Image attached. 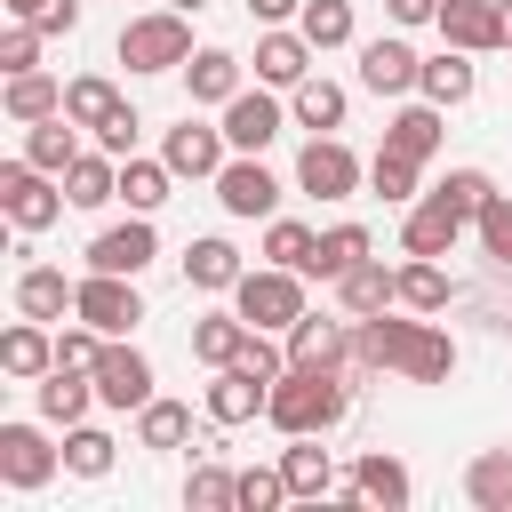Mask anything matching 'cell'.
Instances as JSON below:
<instances>
[{"label": "cell", "mask_w": 512, "mask_h": 512, "mask_svg": "<svg viewBox=\"0 0 512 512\" xmlns=\"http://www.w3.org/2000/svg\"><path fill=\"white\" fill-rule=\"evenodd\" d=\"M368 184H376L384 200H416V160H400V152H376V160H368Z\"/></svg>", "instance_id": "bcb514c9"}, {"label": "cell", "mask_w": 512, "mask_h": 512, "mask_svg": "<svg viewBox=\"0 0 512 512\" xmlns=\"http://www.w3.org/2000/svg\"><path fill=\"white\" fill-rule=\"evenodd\" d=\"M392 8V24H432L440 16V0H384Z\"/></svg>", "instance_id": "f5cc1de1"}, {"label": "cell", "mask_w": 512, "mask_h": 512, "mask_svg": "<svg viewBox=\"0 0 512 512\" xmlns=\"http://www.w3.org/2000/svg\"><path fill=\"white\" fill-rule=\"evenodd\" d=\"M344 488H352V496H368V504H384V512H400V504L416 496V488H408V464H400V456H360Z\"/></svg>", "instance_id": "4316f807"}, {"label": "cell", "mask_w": 512, "mask_h": 512, "mask_svg": "<svg viewBox=\"0 0 512 512\" xmlns=\"http://www.w3.org/2000/svg\"><path fill=\"white\" fill-rule=\"evenodd\" d=\"M344 408H352V384H344V368H320V360H288V368L272 376V392H264V416H272V432H288V440L344 424Z\"/></svg>", "instance_id": "6da1fadb"}, {"label": "cell", "mask_w": 512, "mask_h": 512, "mask_svg": "<svg viewBox=\"0 0 512 512\" xmlns=\"http://www.w3.org/2000/svg\"><path fill=\"white\" fill-rule=\"evenodd\" d=\"M64 472V448L40 440V424H0V480L8 488H48Z\"/></svg>", "instance_id": "52a82bcc"}, {"label": "cell", "mask_w": 512, "mask_h": 512, "mask_svg": "<svg viewBox=\"0 0 512 512\" xmlns=\"http://www.w3.org/2000/svg\"><path fill=\"white\" fill-rule=\"evenodd\" d=\"M0 104H8V120H24V128H32V120L64 112V80H48L40 64H32V72H8V96H0Z\"/></svg>", "instance_id": "83f0119b"}, {"label": "cell", "mask_w": 512, "mask_h": 512, "mask_svg": "<svg viewBox=\"0 0 512 512\" xmlns=\"http://www.w3.org/2000/svg\"><path fill=\"white\" fill-rule=\"evenodd\" d=\"M72 296H80V280H64L56 264H24V272H16V312H24V320H64Z\"/></svg>", "instance_id": "ac0fdd59"}, {"label": "cell", "mask_w": 512, "mask_h": 512, "mask_svg": "<svg viewBox=\"0 0 512 512\" xmlns=\"http://www.w3.org/2000/svg\"><path fill=\"white\" fill-rule=\"evenodd\" d=\"M472 224H480V248H488V264H496V272H512V200L496 192V200H488Z\"/></svg>", "instance_id": "7bdbcfd3"}, {"label": "cell", "mask_w": 512, "mask_h": 512, "mask_svg": "<svg viewBox=\"0 0 512 512\" xmlns=\"http://www.w3.org/2000/svg\"><path fill=\"white\" fill-rule=\"evenodd\" d=\"M400 304H408V312H448V272H440V256H408V264H400Z\"/></svg>", "instance_id": "74e56055"}, {"label": "cell", "mask_w": 512, "mask_h": 512, "mask_svg": "<svg viewBox=\"0 0 512 512\" xmlns=\"http://www.w3.org/2000/svg\"><path fill=\"white\" fill-rule=\"evenodd\" d=\"M152 256H160V240H152V224H144V216H128V224H112V232H96V240H88V272H128V280H136Z\"/></svg>", "instance_id": "8fae6325"}, {"label": "cell", "mask_w": 512, "mask_h": 512, "mask_svg": "<svg viewBox=\"0 0 512 512\" xmlns=\"http://www.w3.org/2000/svg\"><path fill=\"white\" fill-rule=\"evenodd\" d=\"M224 136H232V152H264V144L280 136V104H272L264 88H240V96L224 104Z\"/></svg>", "instance_id": "e0dca14e"}, {"label": "cell", "mask_w": 512, "mask_h": 512, "mask_svg": "<svg viewBox=\"0 0 512 512\" xmlns=\"http://www.w3.org/2000/svg\"><path fill=\"white\" fill-rule=\"evenodd\" d=\"M168 184H176V168H168V160H136V152L120 160V200H128L136 216H152V208L168 200Z\"/></svg>", "instance_id": "836d02e7"}, {"label": "cell", "mask_w": 512, "mask_h": 512, "mask_svg": "<svg viewBox=\"0 0 512 512\" xmlns=\"http://www.w3.org/2000/svg\"><path fill=\"white\" fill-rule=\"evenodd\" d=\"M232 304H240V320H248V328H280V336H288V328L304 320V272H288V264L240 272Z\"/></svg>", "instance_id": "3957f363"}, {"label": "cell", "mask_w": 512, "mask_h": 512, "mask_svg": "<svg viewBox=\"0 0 512 512\" xmlns=\"http://www.w3.org/2000/svg\"><path fill=\"white\" fill-rule=\"evenodd\" d=\"M72 312H80L88 328H104V336H128V328L144 320V296H136L128 272H88L80 296H72Z\"/></svg>", "instance_id": "5b68a950"}, {"label": "cell", "mask_w": 512, "mask_h": 512, "mask_svg": "<svg viewBox=\"0 0 512 512\" xmlns=\"http://www.w3.org/2000/svg\"><path fill=\"white\" fill-rule=\"evenodd\" d=\"M504 32H512V8H504Z\"/></svg>", "instance_id": "680465c9"}, {"label": "cell", "mask_w": 512, "mask_h": 512, "mask_svg": "<svg viewBox=\"0 0 512 512\" xmlns=\"http://www.w3.org/2000/svg\"><path fill=\"white\" fill-rule=\"evenodd\" d=\"M464 496H472L480 512H512V448H488V456H472V472H464Z\"/></svg>", "instance_id": "d6a6232c"}, {"label": "cell", "mask_w": 512, "mask_h": 512, "mask_svg": "<svg viewBox=\"0 0 512 512\" xmlns=\"http://www.w3.org/2000/svg\"><path fill=\"white\" fill-rule=\"evenodd\" d=\"M360 176H368V168H360L336 136H312V144L296 152V184H304L312 200H352V192H360Z\"/></svg>", "instance_id": "8992f818"}, {"label": "cell", "mask_w": 512, "mask_h": 512, "mask_svg": "<svg viewBox=\"0 0 512 512\" xmlns=\"http://www.w3.org/2000/svg\"><path fill=\"white\" fill-rule=\"evenodd\" d=\"M248 16L256 24H288V16H304V0H248Z\"/></svg>", "instance_id": "db71d44e"}, {"label": "cell", "mask_w": 512, "mask_h": 512, "mask_svg": "<svg viewBox=\"0 0 512 512\" xmlns=\"http://www.w3.org/2000/svg\"><path fill=\"white\" fill-rule=\"evenodd\" d=\"M456 232H464V216H456L440 192H424V200L408 208V224H400V248H408V256H448Z\"/></svg>", "instance_id": "9a60e30c"}, {"label": "cell", "mask_w": 512, "mask_h": 512, "mask_svg": "<svg viewBox=\"0 0 512 512\" xmlns=\"http://www.w3.org/2000/svg\"><path fill=\"white\" fill-rule=\"evenodd\" d=\"M360 256H368V232H360V224H328V232L312 240L304 272H312V280H344V272H352Z\"/></svg>", "instance_id": "f1b7e54d"}, {"label": "cell", "mask_w": 512, "mask_h": 512, "mask_svg": "<svg viewBox=\"0 0 512 512\" xmlns=\"http://www.w3.org/2000/svg\"><path fill=\"white\" fill-rule=\"evenodd\" d=\"M264 392H272V384H264V376H248V368H216L200 408H208L216 424H248V416H264Z\"/></svg>", "instance_id": "ffe728a7"}, {"label": "cell", "mask_w": 512, "mask_h": 512, "mask_svg": "<svg viewBox=\"0 0 512 512\" xmlns=\"http://www.w3.org/2000/svg\"><path fill=\"white\" fill-rule=\"evenodd\" d=\"M432 104H464L472 96V64H464V48H440V56H424V80H416Z\"/></svg>", "instance_id": "ab89813d"}, {"label": "cell", "mask_w": 512, "mask_h": 512, "mask_svg": "<svg viewBox=\"0 0 512 512\" xmlns=\"http://www.w3.org/2000/svg\"><path fill=\"white\" fill-rule=\"evenodd\" d=\"M80 120L72 112H48V120H32V136H24V160L32 168H48V176H64L72 160H80V136H72Z\"/></svg>", "instance_id": "cb8c5ba5"}, {"label": "cell", "mask_w": 512, "mask_h": 512, "mask_svg": "<svg viewBox=\"0 0 512 512\" xmlns=\"http://www.w3.org/2000/svg\"><path fill=\"white\" fill-rule=\"evenodd\" d=\"M440 112H448V104H432V96H424V104H400V112H392V128H384V152H400V160H416V168H424V160L440 152V128H448Z\"/></svg>", "instance_id": "4fadbf2b"}, {"label": "cell", "mask_w": 512, "mask_h": 512, "mask_svg": "<svg viewBox=\"0 0 512 512\" xmlns=\"http://www.w3.org/2000/svg\"><path fill=\"white\" fill-rule=\"evenodd\" d=\"M240 272H248V264H240V248H232V240H216V232L184 248V280H192V288H208V296H232V288H240Z\"/></svg>", "instance_id": "44dd1931"}, {"label": "cell", "mask_w": 512, "mask_h": 512, "mask_svg": "<svg viewBox=\"0 0 512 512\" xmlns=\"http://www.w3.org/2000/svg\"><path fill=\"white\" fill-rule=\"evenodd\" d=\"M112 456H120V440H112V432H96V424H64V472L104 480V472H112Z\"/></svg>", "instance_id": "e575fe53"}, {"label": "cell", "mask_w": 512, "mask_h": 512, "mask_svg": "<svg viewBox=\"0 0 512 512\" xmlns=\"http://www.w3.org/2000/svg\"><path fill=\"white\" fill-rule=\"evenodd\" d=\"M344 104H352V96H344L336 80H320V72H304V80H296V120H304V128H320V136H328V128H344Z\"/></svg>", "instance_id": "8d00e7d4"}, {"label": "cell", "mask_w": 512, "mask_h": 512, "mask_svg": "<svg viewBox=\"0 0 512 512\" xmlns=\"http://www.w3.org/2000/svg\"><path fill=\"white\" fill-rule=\"evenodd\" d=\"M8 16H24V24H40V16H48V0H8Z\"/></svg>", "instance_id": "9f6ffc18"}, {"label": "cell", "mask_w": 512, "mask_h": 512, "mask_svg": "<svg viewBox=\"0 0 512 512\" xmlns=\"http://www.w3.org/2000/svg\"><path fill=\"white\" fill-rule=\"evenodd\" d=\"M312 56H320V48H312L304 32H280V24H272V32L256 40V80H264V88H296V80L312 72Z\"/></svg>", "instance_id": "2e32d148"}, {"label": "cell", "mask_w": 512, "mask_h": 512, "mask_svg": "<svg viewBox=\"0 0 512 512\" xmlns=\"http://www.w3.org/2000/svg\"><path fill=\"white\" fill-rule=\"evenodd\" d=\"M0 368H8V376H48V368H56V336H48L40 320L8 328V336H0Z\"/></svg>", "instance_id": "4dcf8cb0"}, {"label": "cell", "mask_w": 512, "mask_h": 512, "mask_svg": "<svg viewBox=\"0 0 512 512\" xmlns=\"http://www.w3.org/2000/svg\"><path fill=\"white\" fill-rule=\"evenodd\" d=\"M240 344H248L240 304H232V312H200V320H192V352H200L208 368H232V360H240Z\"/></svg>", "instance_id": "f546056e"}, {"label": "cell", "mask_w": 512, "mask_h": 512, "mask_svg": "<svg viewBox=\"0 0 512 512\" xmlns=\"http://www.w3.org/2000/svg\"><path fill=\"white\" fill-rule=\"evenodd\" d=\"M136 440L144 448H184L192 440V408L184 400H144L136 408Z\"/></svg>", "instance_id": "f35d334b"}, {"label": "cell", "mask_w": 512, "mask_h": 512, "mask_svg": "<svg viewBox=\"0 0 512 512\" xmlns=\"http://www.w3.org/2000/svg\"><path fill=\"white\" fill-rule=\"evenodd\" d=\"M0 64H8V72H32V64H40V24H24V16H16V24H8V40H0Z\"/></svg>", "instance_id": "681fc988"}, {"label": "cell", "mask_w": 512, "mask_h": 512, "mask_svg": "<svg viewBox=\"0 0 512 512\" xmlns=\"http://www.w3.org/2000/svg\"><path fill=\"white\" fill-rule=\"evenodd\" d=\"M80 24V0H48V16H40V32H72Z\"/></svg>", "instance_id": "11a10c76"}, {"label": "cell", "mask_w": 512, "mask_h": 512, "mask_svg": "<svg viewBox=\"0 0 512 512\" xmlns=\"http://www.w3.org/2000/svg\"><path fill=\"white\" fill-rule=\"evenodd\" d=\"M88 400H96V368H48L40 376V424H80L88 416Z\"/></svg>", "instance_id": "d6986e66"}, {"label": "cell", "mask_w": 512, "mask_h": 512, "mask_svg": "<svg viewBox=\"0 0 512 512\" xmlns=\"http://www.w3.org/2000/svg\"><path fill=\"white\" fill-rule=\"evenodd\" d=\"M168 8H200V0H168Z\"/></svg>", "instance_id": "6f0895ef"}, {"label": "cell", "mask_w": 512, "mask_h": 512, "mask_svg": "<svg viewBox=\"0 0 512 512\" xmlns=\"http://www.w3.org/2000/svg\"><path fill=\"white\" fill-rule=\"evenodd\" d=\"M96 352H104V328H88V320L56 336V360H64V368H96Z\"/></svg>", "instance_id": "f907efd6"}, {"label": "cell", "mask_w": 512, "mask_h": 512, "mask_svg": "<svg viewBox=\"0 0 512 512\" xmlns=\"http://www.w3.org/2000/svg\"><path fill=\"white\" fill-rule=\"evenodd\" d=\"M64 200H72V208H104V200H120V160H112V152H80V160L64 168Z\"/></svg>", "instance_id": "d4e9b609"}, {"label": "cell", "mask_w": 512, "mask_h": 512, "mask_svg": "<svg viewBox=\"0 0 512 512\" xmlns=\"http://www.w3.org/2000/svg\"><path fill=\"white\" fill-rule=\"evenodd\" d=\"M288 504V472H240V512H272Z\"/></svg>", "instance_id": "c3c4849f"}, {"label": "cell", "mask_w": 512, "mask_h": 512, "mask_svg": "<svg viewBox=\"0 0 512 512\" xmlns=\"http://www.w3.org/2000/svg\"><path fill=\"white\" fill-rule=\"evenodd\" d=\"M120 64H128V72H184V64H192V24H184V8L128 16V24H120Z\"/></svg>", "instance_id": "7a4b0ae2"}, {"label": "cell", "mask_w": 512, "mask_h": 512, "mask_svg": "<svg viewBox=\"0 0 512 512\" xmlns=\"http://www.w3.org/2000/svg\"><path fill=\"white\" fill-rule=\"evenodd\" d=\"M312 240H320L312 224H296V216H280V224L264 232V256H272V264H288V272H304V256H312Z\"/></svg>", "instance_id": "f6af8a7d"}, {"label": "cell", "mask_w": 512, "mask_h": 512, "mask_svg": "<svg viewBox=\"0 0 512 512\" xmlns=\"http://www.w3.org/2000/svg\"><path fill=\"white\" fill-rule=\"evenodd\" d=\"M96 400L104 408H144L152 400V360L136 344H104L96 352Z\"/></svg>", "instance_id": "30bf717a"}, {"label": "cell", "mask_w": 512, "mask_h": 512, "mask_svg": "<svg viewBox=\"0 0 512 512\" xmlns=\"http://www.w3.org/2000/svg\"><path fill=\"white\" fill-rule=\"evenodd\" d=\"M0 208H8V224H16V232H48V224L64 216V192L48 184V168L8 160V168H0Z\"/></svg>", "instance_id": "277c9868"}, {"label": "cell", "mask_w": 512, "mask_h": 512, "mask_svg": "<svg viewBox=\"0 0 512 512\" xmlns=\"http://www.w3.org/2000/svg\"><path fill=\"white\" fill-rule=\"evenodd\" d=\"M336 296H344V312L352 320H368V312H384V304H400V272H384L376 256H360L344 280H336Z\"/></svg>", "instance_id": "603a6c76"}, {"label": "cell", "mask_w": 512, "mask_h": 512, "mask_svg": "<svg viewBox=\"0 0 512 512\" xmlns=\"http://www.w3.org/2000/svg\"><path fill=\"white\" fill-rule=\"evenodd\" d=\"M136 128H144V120H136V112H128V104H120V112H112V120H104V128H96V144H104V152H112V160H128V152H136Z\"/></svg>", "instance_id": "816d5d0a"}, {"label": "cell", "mask_w": 512, "mask_h": 512, "mask_svg": "<svg viewBox=\"0 0 512 512\" xmlns=\"http://www.w3.org/2000/svg\"><path fill=\"white\" fill-rule=\"evenodd\" d=\"M224 152H232V136H224V128H200V120L168 128V144H160V160H168L176 176H216Z\"/></svg>", "instance_id": "5bb4252c"}, {"label": "cell", "mask_w": 512, "mask_h": 512, "mask_svg": "<svg viewBox=\"0 0 512 512\" xmlns=\"http://www.w3.org/2000/svg\"><path fill=\"white\" fill-rule=\"evenodd\" d=\"M184 88H192V104H232L240 96V56L232 48H192Z\"/></svg>", "instance_id": "7402d4cb"}, {"label": "cell", "mask_w": 512, "mask_h": 512, "mask_svg": "<svg viewBox=\"0 0 512 512\" xmlns=\"http://www.w3.org/2000/svg\"><path fill=\"white\" fill-rule=\"evenodd\" d=\"M64 112H72L80 128H104V120L120 112V88H112L104 72H80V80H64Z\"/></svg>", "instance_id": "d590c367"}, {"label": "cell", "mask_w": 512, "mask_h": 512, "mask_svg": "<svg viewBox=\"0 0 512 512\" xmlns=\"http://www.w3.org/2000/svg\"><path fill=\"white\" fill-rule=\"evenodd\" d=\"M232 368H248V376H264V384H272V376L288 368V344H272V328H248V344H240V360H232Z\"/></svg>", "instance_id": "7dc6e473"}, {"label": "cell", "mask_w": 512, "mask_h": 512, "mask_svg": "<svg viewBox=\"0 0 512 512\" xmlns=\"http://www.w3.org/2000/svg\"><path fill=\"white\" fill-rule=\"evenodd\" d=\"M216 200H224V216H272L280 208V184H272V168L256 152H240V160L216 168Z\"/></svg>", "instance_id": "9c48e42d"}, {"label": "cell", "mask_w": 512, "mask_h": 512, "mask_svg": "<svg viewBox=\"0 0 512 512\" xmlns=\"http://www.w3.org/2000/svg\"><path fill=\"white\" fill-rule=\"evenodd\" d=\"M296 32H304L312 48H344V40H352V0H304Z\"/></svg>", "instance_id": "60d3db41"}, {"label": "cell", "mask_w": 512, "mask_h": 512, "mask_svg": "<svg viewBox=\"0 0 512 512\" xmlns=\"http://www.w3.org/2000/svg\"><path fill=\"white\" fill-rule=\"evenodd\" d=\"M288 360H320V368H344V360H352V328H336V320L304 312V320L288 328Z\"/></svg>", "instance_id": "484cf974"}, {"label": "cell", "mask_w": 512, "mask_h": 512, "mask_svg": "<svg viewBox=\"0 0 512 512\" xmlns=\"http://www.w3.org/2000/svg\"><path fill=\"white\" fill-rule=\"evenodd\" d=\"M440 40L448 48H464V56H480V48H512V32H504V8L496 0H440Z\"/></svg>", "instance_id": "ba28073f"}, {"label": "cell", "mask_w": 512, "mask_h": 512, "mask_svg": "<svg viewBox=\"0 0 512 512\" xmlns=\"http://www.w3.org/2000/svg\"><path fill=\"white\" fill-rule=\"evenodd\" d=\"M280 472H288V496H328V488H336V464H328L320 432H304V440L280 456Z\"/></svg>", "instance_id": "1f68e13d"}, {"label": "cell", "mask_w": 512, "mask_h": 512, "mask_svg": "<svg viewBox=\"0 0 512 512\" xmlns=\"http://www.w3.org/2000/svg\"><path fill=\"white\" fill-rule=\"evenodd\" d=\"M184 504H192V512H224V504H240V472H224V464H200V472L184 480Z\"/></svg>", "instance_id": "b9f144b4"}, {"label": "cell", "mask_w": 512, "mask_h": 512, "mask_svg": "<svg viewBox=\"0 0 512 512\" xmlns=\"http://www.w3.org/2000/svg\"><path fill=\"white\" fill-rule=\"evenodd\" d=\"M440 200H448V208H456V216L472 224V216H480V208L496 200V184H488L480 168H448V184H440Z\"/></svg>", "instance_id": "ee69618b"}, {"label": "cell", "mask_w": 512, "mask_h": 512, "mask_svg": "<svg viewBox=\"0 0 512 512\" xmlns=\"http://www.w3.org/2000/svg\"><path fill=\"white\" fill-rule=\"evenodd\" d=\"M424 80V56L408 48V40H368L360 48V88H376V96H408Z\"/></svg>", "instance_id": "7c38bea8"}]
</instances>
